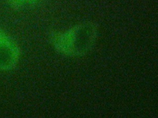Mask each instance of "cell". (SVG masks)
Listing matches in <instances>:
<instances>
[{"instance_id": "cell-1", "label": "cell", "mask_w": 158, "mask_h": 118, "mask_svg": "<svg viewBox=\"0 0 158 118\" xmlns=\"http://www.w3.org/2000/svg\"><path fill=\"white\" fill-rule=\"evenodd\" d=\"M10 45L0 43V71L7 72L16 68L18 58Z\"/></svg>"}]
</instances>
